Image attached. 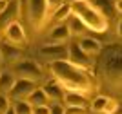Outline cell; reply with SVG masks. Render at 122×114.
I'll list each match as a JSON object with an SVG mask.
<instances>
[{"label":"cell","mask_w":122,"mask_h":114,"mask_svg":"<svg viewBox=\"0 0 122 114\" xmlns=\"http://www.w3.org/2000/svg\"><path fill=\"white\" fill-rule=\"evenodd\" d=\"M49 71L53 74V80H56L62 85L64 91L78 92V94H89L95 91L97 83L95 78L87 69L67 62V60H55L49 62Z\"/></svg>","instance_id":"cell-1"},{"label":"cell","mask_w":122,"mask_h":114,"mask_svg":"<svg viewBox=\"0 0 122 114\" xmlns=\"http://www.w3.org/2000/svg\"><path fill=\"white\" fill-rule=\"evenodd\" d=\"M69 4H71V15H75L80 20L86 29H91L97 35H102L107 31L109 27L107 18L93 4H89L87 0H71Z\"/></svg>","instance_id":"cell-2"},{"label":"cell","mask_w":122,"mask_h":114,"mask_svg":"<svg viewBox=\"0 0 122 114\" xmlns=\"http://www.w3.org/2000/svg\"><path fill=\"white\" fill-rule=\"evenodd\" d=\"M24 16L27 18L29 25L38 33L46 27L47 24V5H46V0H27L25 4V11H24Z\"/></svg>","instance_id":"cell-3"},{"label":"cell","mask_w":122,"mask_h":114,"mask_svg":"<svg viewBox=\"0 0 122 114\" xmlns=\"http://www.w3.org/2000/svg\"><path fill=\"white\" fill-rule=\"evenodd\" d=\"M13 74H16L18 78H25V80H33V82H38V80L44 78V73H42V67L33 60H24L16 62L13 65Z\"/></svg>","instance_id":"cell-4"},{"label":"cell","mask_w":122,"mask_h":114,"mask_svg":"<svg viewBox=\"0 0 122 114\" xmlns=\"http://www.w3.org/2000/svg\"><path fill=\"white\" fill-rule=\"evenodd\" d=\"M2 36L5 38L7 44H13V45H25L27 44L25 29L18 20H13V22H9V24L5 25L4 31H2Z\"/></svg>","instance_id":"cell-5"},{"label":"cell","mask_w":122,"mask_h":114,"mask_svg":"<svg viewBox=\"0 0 122 114\" xmlns=\"http://www.w3.org/2000/svg\"><path fill=\"white\" fill-rule=\"evenodd\" d=\"M36 89V82L33 80H25V78H16L13 83V89L9 91V100L16 101V100H25L27 96Z\"/></svg>","instance_id":"cell-6"},{"label":"cell","mask_w":122,"mask_h":114,"mask_svg":"<svg viewBox=\"0 0 122 114\" xmlns=\"http://www.w3.org/2000/svg\"><path fill=\"white\" fill-rule=\"evenodd\" d=\"M67 51H69V53H67V62H71V64L78 65V67H84V69H89V67H91L89 55H86L76 42L71 44V45H67Z\"/></svg>","instance_id":"cell-7"},{"label":"cell","mask_w":122,"mask_h":114,"mask_svg":"<svg viewBox=\"0 0 122 114\" xmlns=\"http://www.w3.org/2000/svg\"><path fill=\"white\" fill-rule=\"evenodd\" d=\"M67 45L66 44H47L40 49V55L44 58H47L49 62H55V60H67Z\"/></svg>","instance_id":"cell-8"},{"label":"cell","mask_w":122,"mask_h":114,"mask_svg":"<svg viewBox=\"0 0 122 114\" xmlns=\"http://www.w3.org/2000/svg\"><path fill=\"white\" fill-rule=\"evenodd\" d=\"M0 55H2V64L7 65H15L16 62L22 60V51L18 49V45L7 44V42L0 45Z\"/></svg>","instance_id":"cell-9"},{"label":"cell","mask_w":122,"mask_h":114,"mask_svg":"<svg viewBox=\"0 0 122 114\" xmlns=\"http://www.w3.org/2000/svg\"><path fill=\"white\" fill-rule=\"evenodd\" d=\"M42 91L46 92L47 100H49L51 103H62V100H64V92H66V91L62 89V85L58 83L56 80L47 82V83L42 87Z\"/></svg>","instance_id":"cell-10"},{"label":"cell","mask_w":122,"mask_h":114,"mask_svg":"<svg viewBox=\"0 0 122 114\" xmlns=\"http://www.w3.org/2000/svg\"><path fill=\"white\" fill-rule=\"evenodd\" d=\"M69 38H71V33H69V27L66 22L55 24L53 29L49 31V42H53V44H66Z\"/></svg>","instance_id":"cell-11"},{"label":"cell","mask_w":122,"mask_h":114,"mask_svg":"<svg viewBox=\"0 0 122 114\" xmlns=\"http://www.w3.org/2000/svg\"><path fill=\"white\" fill-rule=\"evenodd\" d=\"M104 71L107 73V76L111 80H118L122 78V55H113L107 58L106 65H104Z\"/></svg>","instance_id":"cell-12"},{"label":"cell","mask_w":122,"mask_h":114,"mask_svg":"<svg viewBox=\"0 0 122 114\" xmlns=\"http://www.w3.org/2000/svg\"><path fill=\"white\" fill-rule=\"evenodd\" d=\"M16 16H20L18 2H16V0H9V2H7V7L0 13V25H2V31H4V27L9 24V22L16 20Z\"/></svg>","instance_id":"cell-13"},{"label":"cell","mask_w":122,"mask_h":114,"mask_svg":"<svg viewBox=\"0 0 122 114\" xmlns=\"http://www.w3.org/2000/svg\"><path fill=\"white\" fill-rule=\"evenodd\" d=\"M78 45H80V49L89 56H95V55H98L102 51L100 42H98L97 38H91V36H82L80 42H78Z\"/></svg>","instance_id":"cell-14"},{"label":"cell","mask_w":122,"mask_h":114,"mask_svg":"<svg viewBox=\"0 0 122 114\" xmlns=\"http://www.w3.org/2000/svg\"><path fill=\"white\" fill-rule=\"evenodd\" d=\"M25 101L31 105V107H38V105H51V101L47 100L46 92L42 91V87H36L33 92H31L27 98H25Z\"/></svg>","instance_id":"cell-15"},{"label":"cell","mask_w":122,"mask_h":114,"mask_svg":"<svg viewBox=\"0 0 122 114\" xmlns=\"http://www.w3.org/2000/svg\"><path fill=\"white\" fill-rule=\"evenodd\" d=\"M66 105H78V107H89V101L84 94H78V92H69L66 91L64 92V100H62Z\"/></svg>","instance_id":"cell-16"},{"label":"cell","mask_w":122,"mask_h":114,"mask_svg":"<svg viewBox=\"0 0 122 114\" xmlns=\"http://www.w3.org/2000/svg\"><path fill=\"white\" fill-rule=\"evenodd\" d=\"M69 16H71V4H69V2H64L58 9H55L53 13H51V20H53L55 24L66 22Z\"/></svg>","instance_id":"cell-17"},{"label":"cell","mask_w":122,"mask_h":114,"mask_svg":"<svg viewBox=\"0 0 122 114\" xmlns=\"http://www.w3.org/2000/svg\"><path fill=\"white\" fill-rule=\"evenodd\" d=\"M15 74L13 73H0V94H9V91L13 89L15 83Z\"/></svg>","instance_id":"cell-18"},{"label":"cell","mask_w":122,"mask_h":114,"mask_svg":"<svg viewBox=\"0 0 122 114\" xmlns=\"http://www.w3.org/2000/svg\"><path fill=\"white\" fill-rule=\"evenodd\" d=\"M66 24H67V27H69V33H71V35H75V36H80L82 33H84V29H86V27H84V24H82V22L76 18L75 15L69 16Z\"/></svg>","instance_id":"cell-19"},{"label":"cell","mask_w":122,"mask_h":114,"mask_svg":"<svg viewBox=\"0 0 122 114\" xmlns=\"http://www.w3.org/2000/svg\"><path fill=\"white\" fill-rule=\"evenodd\" d=\"M107 96H95V100L91 101V105H89V110L95 114H102V110H104V107H106L107 103Z\"/></svg>","instance_id":"cell-20"},{"label":"cell","mask_w":122,"mask_h":114,"mask_svg":"<svg viewBox=\"0 0 122 114\" xmlns=\"http://www.w3.org/2000/svg\"><path fill=\"white\" fill-rule=\"evenodd\" d=\"M11 107L15 110V114H31V105L25 101V100H16V101H11Z\"/></svg>","instance_id":"cell-21"},{"label":"cell","mask_w":122,"mask_h":114,"mask_svg":"<svg viewBox=\"0 0 122 114\" xmlns=\"http://www.w3.org/2000/svg\"><path fill=\"white\" fill-rule=\"evenodd\" d=\"M87 107H78V105H66L64 114H87Z\"/></svg>","instance_id":"cell-22"},{"label":"cell","mask_w":122,"mask_h":114,"mask_svg":"<svg viewBox=\"0 0 122 114\" xmlns=\"http://www.w3.org/2000/svg\"><path fill=\"white\" fill-rule=\"evenodd\" d=\"M117 110H118V103L115 101V100H107V103H106V107H104V110H102V114H117Z\"/></svg>","instance_id":"cell-23"},{"label":"cell","mask_w":122,"mask_h":114,"mask_svg":"<svg viewBox=\"0 0 122 114\" xmlns=\"http://www.w3.org/2000/svg\"><path fill=\"white\" fill-rule=\"evenodd\" d=\"M9 109H11V100H9V96L0 94V114H5Z\"/></svg>","instance_id":"cell-24"},{"label":"cell","mask_w":122,"mask_h":114,"mask_svg":"<svg viewBox=\"0 0 122 114\" xmlns=\"http://www.w3.org/2000/svg\"><path fill=\"white\" fill-rule=\"evenodd\" d=\"M66 0H46V5H47V15L49 13H53L55 9H58L62 4H64Z\"/></svg>","instance_id":"cell-25"},{"label":"cell","mask_w":122,"mask_h":114,"mask_svg":"<svg viewBox=\"0 0 122 114\" xmlns=\"http://www.w3.org/2000/svg\"><path fill=\"white\" fill-rule=\"evenodd\" d=\"M31 114H49V105H38V107H31Z\"/></svg>","instance_id":"cell-26"},{"label":"cell","mask_w":122,"mask_h":114,"mask_svg":"<svg viewBox=\"0 0 122 114\" xmlns=\"http://www.w3.org/2000/svg\"><path fill=\"white\" fill-rule=\"evenodd\" d=\"M49 114H64V107L60 103H51L49 105Z\"/></svg>","instance_id":"cell-27"},{"label":"cell","mask_w":122,"mask_h":114,"mask_svg":"<svg viewBox=\"0 0 122 114\" xmlns=\"http://www.w3.org/2000/svg\"><path fill=\"white\" fill-rule=\"evenodd\" d=\"M7 2H9V0H0V13H2V11L7 7Z\"/></svg>","instance_id":"cell-28"},{"label":"cell","mask_w":122,"mask_h":114,"mask_svg":"<svg viewBox=\"0 0 122 114\" xmlns=\"http://www.w3.org/2000/svg\"><path fill=\"white\" fill-rule=\"evenodd\" d=\"M115 9H117L118 13H122V0H117V2H115Z\"/></svg>","instance_id":"cell-29"},{"label":"cell","mask_w":122,"mask_h":114,"mask_svg":"<svg viewBox=\"0 0 122 114\" xmlns=\"http://www.w3.org/2000/svg\"><path fill=\"white\" fill-rule=\"evenodd\" d=\"M117 35H118V36L122 38V20H120V22L117 24Z\"/></svg>","instance_id":"cell-30"},{"label":"cell","mask_w":122,"mask_h":114,"mask_svg":"<svg viewBox=\"0 0 122 114\" xmlns=\"http://www.w3.org/2000/svg\"><path fill=\"white\" fill-rule=\"evenodd\" d=\"M5 114H15V110H13V107H11V109L7 110V112H5Z\"/></svg>","instance_id":"cell-31"},{"label":"cell","mask_w":122,"mask_h":114,"mask_svg":"<svg viewBox=\"0 0 122 114\" xmlns=\"http://www.w3.org/2000/svg\"><path fill=\"white\" fill-rule=\"evenodd\" d=\"M0 65H2V55H0Z\"/></svg>","instance_id":"cell-32"},{"label":"cell","mask_w":122,"mask_h":114,"mask_svg":"<svg viewBox=\"0 0 122 114\" xmlns=\"http://www.w3.org/2000/svg\"><path fill=\"white\" fill-rule=\"evenodd\" d=\"M66 2H71V0H66Z\"/></svg>","instance_id":"cell-33"}]
</instances>
